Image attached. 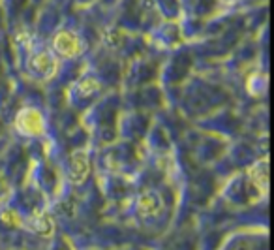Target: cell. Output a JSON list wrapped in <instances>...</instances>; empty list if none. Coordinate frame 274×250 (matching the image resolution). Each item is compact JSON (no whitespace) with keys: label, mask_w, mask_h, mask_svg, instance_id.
I'll return each mask as SVG.
<instances>
[{"label":"cell","mask_w":274,"mask_h":250,"mask_svg":"<svg viewBox=\"0 0 274 250\" xmlns=\"http://www.w3.org/2000/svg\"><path fill=\"white\" fill-rule=\"evenodd\" d=\"M55 49L60 53V55H66V57H73L77 55L81 49L79 40L77 36H73L72 32H60L55 38Z\"/></svg>","instance_id":"7a4b0ae2"},{"label":"cell","mask_w":274,"mask_h":250,"mask_svg":"<svg viewBox=\"0 0 274 250\" xmlns=\"http://www.w3.org/2000/svg\"><path fill=\"white\" fill-rule=\"evenodd\" d=\"M32 66L36 68L38 71H49V68H53L55 66V62L51 60L45 53H40V55H36L34 57V60H32Z\"/></svg>","instance_id":"5b68a950"},{"label":"cell","mask_w":274,"mask_h":250,"mask_svg":"<svg viewBox=\"0 0 274 250\" xmlns=\"http://www.w3.org/2000/svg\"><path fill=\"white\" fill-rule=\"evenodd\" d=\"M2 222L6 226H19V220H17L15 213H12V211H6V213L2 214Z\"/></svg>","instance_id":"52a82bcc"},{"label":"cell","mask_w":274,"mask_h":250,"mask_svg":"<svg viewBox=\"0 0 274 250\" xmlns=\"http://www.w3.org/2000/svg\"><path fill=\"white\" fill-rule=\"evenodd\" d=\"M73 183H83L88 175V160L83 152H75L72 156V168H70Z\"/></svg>","instance_id":"3957f363"},{"label":"cell","mask_w":274,"mask_h":250,"mask_svg":"<svg viewBox=\"0 0 274 250\" xmlns=\"http://www.w3.org/2000/svg\"><path fill=\"white\" fill-rule=\"evenodd\" d=\"M17 128L21 130L23 134L36 136V134H42V130H44V119L36 109H30V107L23 109L17 117Z\"/></svg>","instance_id":"6da1fadb"},{"label":"cell","mask_w":274,"mask_h":250,"mask_svg":"<svg viewBox=\"0 0 274 250\" xmlns=\"http://www.w3.org/2000/svg\"><path fill=\"white\" fill-rule=\"evenodd\" d=\"M34 229H36L38 233L49 235L51 231H53V226H51V222L47 216H40V218H36V222H34Z\"/></svg>","instance_id":"8992f818"},{"label":"cell","mask_w":274,"mask_h":250,"mask_svg":"<svg viewBox=\"0 0 274 250\" xmlns=\"http://www.w3.org/2000/svg\"><path fill=\"white\" fill-rule=\"evenodd\" d=\"M137 209H139V213L145 214V216H151V214H156L158 213V200L152 196V194H145L143 198L139 200V203H137Z\"/></svg>","instance_id":"277c9868"}]
</instances>
